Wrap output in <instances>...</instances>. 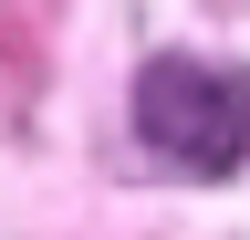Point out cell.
Wrapping results in <instances>:
<instances>
[{
  "label": "cell",
  "instance_id": "cell-1",
  "mask_svg": "<svg viewBox=\"0 0 250 240\" xmlns=\"http://www.w3.org/2000/svg\"><path fill=\"white\" fill-rule=\"evenodd\" d=\"M136 136L177 177H229L250 157V73L198 63V52H156L136 73Z\"/></svg>",
  "mask_w": 250,
  "mask_h": 240
}]
</instances>
